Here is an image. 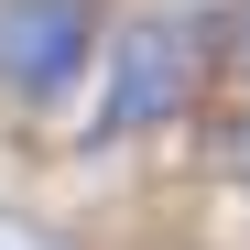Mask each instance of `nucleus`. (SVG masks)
<instances>
[{"label":"nucleus","instance_id":"obj_2","mask_svg":"<svg viewBox=\"0 0 250 250\" xmlns=\"http://www.w3.org/2000/svg\"><path fill=\"white\" fill-rule=\"evenodd\" d=\"M87 55H98V11L87 0H0V98L65 109Z\"/></svg>","mask_w":250,"mask_h":250},{"label":"nucleus","instance_id":"obj_3","mask_svg":"<svg viewBox=\"0 0 250 250\" xmlns=\"http://www.w3.org/2000/svg\"><path fill=\"white\" fill-rule=\"evenodd\" d=\"M0 250H76V239L44 229V218H22V207H0Z\"/></svg>","mask_w":250,"mask_h":250},{"label":"nucleus","instance_id":"obj_1","mask_svg":"<svg viewBox=\"0 0 250 250\" xmlns=\"http://www.w3.org/2000/svg\"><path fill=\"white\" fill-rule=\"evenodd\" d=\"M185 87H196V44H185V22H174V11H131V22H120V44H109V87H98L87 142L163 131V120L185 109Z\"/></svg>","mask_w":250,"mask_h":250},{"label":"nucleus","instance_id":"obj_4","mask_svg":"<svg viewBox=\"0 0 250 250\" xmlns=\"http://www.w3.org/2000/svg\"><path fill=\"white\" fill-rule=\"evenodd\" d=\"M229 55H239V87H250V0L229 11Z\"/></svg>","mask_w":250,"mask_h":250}]
</instances>
